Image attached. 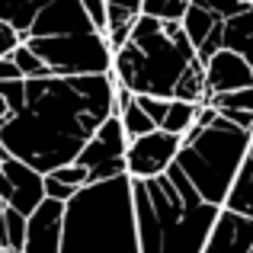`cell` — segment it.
Instances as JSON below:
<instances>
[{"mask_svg": "<svg viewBox=\"0 0 253 253\" xmlns=\"http://www.w3.org/2000/svg\"><path fill=\"white\" fill-rule=\"evenodd\" d=\"M250 138V128L224 119L215 106L202 103L196 125L183 135L176 164L209 202L224 205L237 173H241L244 157H247Z\"/></svg>", "mask_w": 253, "mask_h": 253, "instance_id": "5", "label": "cell"}, {"mask_svg": "<svg viewBox=\"0 0 253 253\" xmlns=\"http://www.w3.org/2000/svg\"><path fill=\"white\" fill-rule=\"evenodd\" d=\"M250 253H253V250H250Z\"/></svg>", "mask_w": 253, "mask_h": 253, "instance_id": "35", "label": "cell"}, {"mask_svg": "<svg viewBox=\"0 0 253 253\" xmlns=\"http://www.w3.org/2000/svg\"><path fill=\"white\" fill-rule=\"evenodd\" d=\"M116 116V74L26 77V106L0 119V144L39 173L74 164L99 125Z\"/></svg>", "mask_w": 253, "mask_h": 253, "instance_id": "1", "label": "cell"}, {"mask_svg": "<svg viewBox=\"0 0 253 253\" xmlns=\"http://www.w3.org/2000/svg\"><path fill=\"white\" fill-rule=\"evenodd\" d=\"M61 224H64V202L45 196V202L29 215L23 253H61Z\"/></svg>", "mask_w": 253, "mask_h": 253, "instance_id": "11", "label": "cell"}, {"mask_svg": "<svg viewBox=\"0 0 253 253\" xmlns=\"http://www.w3.org/2000/svg\"><path fill=\"white\" fill-rule=\"evenodd\" d=\"M16 77H23V71L16 68V61H13L10 55L0 58V81H16Z\"/></svg>", "mask_w": 253, "mask_h": 253, "instance_id": "30", "label": "cell"}, {"mask_svg": "<svg viewBox=\"0 0 253 253\" xmlns=\"http://www.w3.org/2000/svg\"><path fill=\"white\" fill-rule=\"evenodd\" d=\"M119 119H122V125H125V131H128V138H138V135H148V131H154L157 128V122L148 116V112L141 109V103H138V96L131 99L128 106H125L122 112H119Z\"/></svg>", "mask_w": 253, "mask_h": 253, "instance_id": "19", "label": "cell"}, {"mask_svg": "<svg viewBox=\"0 0 253 253\" xmlns=\"http://www.w3.org/2000/svg\"><path fill=\"white\" fill-rule=\"evenodd\" d=\"M0 96L10 103V112H19L26 106V77H16V81H0Z\"/></svg>", "mask_w": 253, "mask_h": 253, "instance_id": "23", "label": "cell"}, {"mask_svg": "<svg viewBox=\"0 0 253 253\" xmlns=\"http://www.w3.org/2000/svg\"><path fill=\"white\" fill-rule=\"evenodd\" d=\"M221 45L224 48H234L237 55H244L250 61V68H253V3H247L231 19H224Z\"/></svg>", "mask_w": 253, "mask_h": 253, "instance_id": "16", "label": "cell"}, {"mask_svg": "<svg viewBox=\"0 0 253 253\" xmlns=\"http://www.w3.org/2000/svg\"><path fill=\"white\" fill-rule=\"evenodd\" d=\"M189 0H144L141 3V13L148 16H161V19H183Z\"/></svg>", "mask_w": 253, "mask_h": 253, "instance_id": "22", "label": "cell"}, {"mask_svg": "<svg viewBox=\"0 0 253 253\" xmlns=\"http://www.w3.org/2000/svg\"><path fill=\"white\" fill-rule=\"evenodd\" d=\"M0 19L16 26L19 36H68L96 29L84 0H0Z\"/></svg>", "mask_w": 253, "mask_h": 253, "instance_id": "7", "label": "cell"}, {"mask_svg": "<svg viewBox=\"0 0 253 253\" xmlns=\"http://www.w3.org/2000/svg\"><path fill=\"white\" fill-rule=\"evenodd\" d=\"M141 3L144 0H106V10L116 6V10H128V13H138V16H141Z\"/></svg>", "mask_w": 253, "mask_h": 253, "instance_id": "31", "label": "cell"}, {"mask_svg": "<svg viewBox=\"0 0 253 253\" xmlns=\"http://www.w3.org/2000/svg\"><path fill=\"white\" fill-rule=\"evenodd\" d=\"M10 58L16 61V68L23 71V77H48V74H51L48 64H45L42 58H39L26 42H19L16 48H13V55H10Z\"/></svg>", "mask_w": 253, "mask_h": 253, "instance_id": "21", "label": "cell"}, {"mask_svg": "<svg viewBox=\"0 0 253 253\" xmlns=\"http://www.w3.org/2000/svg\"><path fill=\"white\" fill-rule=\"evenodd\" d=\"M253 250V218L241 211L221 209L205 253H250Z\"/></svg>", "mask_w": 253, "mask_h": 253, "instance_id": "14", "label": "cell"}, {"mask_svg": "<svg viewBox=\"0 0 253 253\" xmlns=\"http://www.w3.org/2000/svg\"><path fill=\"white\" fill-rule=\"evenodd\" d=\"M179 23H183V29H186V36H189L192 48H196V55L202 58V64L209 61L218 48H221L224 19L218 16V13H211V10H205L202 3H192V0H189V6H186V13H183Z\"/></svg>", "mask_w": 253, "mask_h": 253, "instance_id": "13", "label": "cell"}, {"mask_svg": "<svg viewBox=\"0 0 253 253\" xmlns=\"http://www.w3.org/2000/svg\"><path fill=\"white\" fill-rule=\"evenodd\" d=\"M61 253H141L128 173L86 183L64 202Z\"/></svg>", "mask_w": 253, "mask_h": 253, "instance_id": "4", "label": "cell"}, {"mask_svg": "<svg viewBox=\"0 0 253 253\" xmlns=\"http://www.w3.org/2000/svg\"><path fill=\"white\" fill-rule=\"evenodd\" d=\"M192 3H202L205 10H211V13H218L221 19H231L234 13H241L244 6L250 3V0H192Z\"/></svg>", "mask_w": 253, "mask_h": 253, "instance_id": "26", "label": "cell"}, {"mask_svg": "<svg viewBox=\"0 0 253 253\" xmlns=\"http://www.w3.org/2000/svg\"><path fill=\"white\" fill-rule=\"evenodd\" d=\"M131 196L141 253H205L211 228L224 209L209 202L179 164L157 176L131 179Z\"/></svg>", "mask_w": 253, "mask_h": 253, "instance_id": "3", "label": "cell"}, {"mask_svg": "<svg viewBox=\"0 0 253 253\" xmlns=\"http://www.w3.org/2000/svg\"><path fill=\"white\" fill-rule=\"evenodd\" d=\"M112 74L135 96H164V99H192L205 103V64L196 55L189 36L179 19H161L141 13L128 42L112 58Z\"/></svg>", "mask_w": 253, "mask_h": 253, "instance_id": "2", "label": "cell"}, {"mask_svg": "<svg viewBox=\"0 0 253 253\" xmlns=\"http://www.w3.org/2000/svg\"><path fill=\"white\" fill-rule=\"evenodd\" d=\"M26 45L58 77L106 74V71H112V58H116L106 32H99V29L68 32V36H36V39H26Z\"/></svg>", "mask_w": 253, "mask_h": 253, "instance_id": "6", "label": "cell"}, {"mask_svg": "<svg viewBox=\"0 0 253 253\" xmlns=\"http://www.w3.org/2000/svg\"><path fill=\"white\" fill-rule=\"evenodd\" d=\"M128 141L131 138H128V131H125V125H122L119 116H109L99 125V131L84 144L81 154H77V164L86 167V173H90V183L128 173V164H125Z\"/></svg>", "mask_w": 253, "mask_h": 253, "instance_id": "8", "label": "cell"}, {"mask_svg": "<svg viewBox=\"0 0 253 253\" xmlns=\"http://www.w3.org/2000/svg\"><path fill=\"white\" fill-rule=\"evenodd\" d=\"M199 106L202 103H192V99H170V112H167L161 128L173 131V135H186L199 119Z\"/></svg>", "mask_w": 253, "mask_h": 253, "instance_id": "18", "label": "cell"}, {"mask_svg": "<svg viewBox=\"0 0 253 253\" xmlns=\"http://www.w3.org/2000/svg\"><path fill=\"white\" fill-rule=\"evenodd\" d=\"M224 209L241 211V215H250L253 218V138H250L247 157H244V164H241V173H237L234 186H231V192H228Z\"/></svg>", "mask_w": 253, "mask_h": 253, "instance_id": "17", "label": "cell"}, {"mask_svg": "<svg viewBox=\"0 0 253 253\" xmlns=\"http://www.w3.org/2000/svg\"><path fill=\"white\" fill-rule=\"evenodd\" d=\"M6 116H10V103L0 96V119H6Z\"/></svg>", "mask_w": 253, "mask_h": 253, "instance_id": "33", "label": "cell"}, {"mask_svg": "<svg viewBox=\"0 0 253 253\" xmlns=\"http://www.w3.org/2000/svg\"><path fill=\"white\" fill-rule=\"evenodd\" d=\"M183 148V135H173L167 128H154L148 135H138L128 141V176L131 179H144V176H157V173L170 170L176 164V154Z\"/></svg>", "mask_w": 253, "mask_h": 253, "instance_id": "9", "label": "cell"}, {"mask_svg": "<svg viewBox=\"0 0 253 253\" xmlns=\"http://www.w3.org/2000/svg\"><path fill=\"white\" fill-rule=\"evenodd\" d=\"M138 103H141V109L148 112V116L157 122V128H161L164 119H167V112H170V99H164V96H148V93H141V96H138Z\"/></svg>", "mask_w": 253, "mask_h": 253, "instance_id": "24", "label": "cell"}, {"mask_svg": "<svg viewBox=\"0 0 253 253\" xmlns=\"http://www.w3.org/2000/svg\"><path fill=\"white\" fill-rule=\"evenodd\" d=\"M0 253H23V250H13V247H0Z\"/></svg>", "mask_w": 253, "mask_h": 253, "instance_id": "34", "label": "cell"}, {"mask_svg": "<svg viewBox=\"0 0 253 253\" xmlns=\"http://www.w3.org/2000/svg\"><path fill=\"white\" fill-rule=\"evenodd\" d=\"M205 84H209V93L247 90V86H253V68L244 55H237L234 48H224L221 45L205 61Z\"/></svg>", "mask_w": 253, "mask_h": 253, "instance_id": "12", "label": "cell"}, {"mask_svg": "<svg viewBox=\"0 0 253 253\" xmlns=\"http://www.w3.org/2000/svg\"><path fill=\"white\" fill-rule=\"evenodd\" d=\"M84 6L90 10L93 23H96L99 32H106V0H84Z\"/></svg>", "mask_w": 253, "mask_h": 253, "instance_id": "29", "label": "cell"}, {"mask_svg": "<svg viewBox=\"0 0 253 253\" xmlns=\"http://www.w3.org/2000/svg\"><path fill=\"white\" fill-rule=\"evenodd\" d=\"M51 176H58V179H64V183H71V186H86L90 183V173H86V167H81V164H64V167H55L51 170Z\"/></svg>", "mask_w": 253, "mask_h": 253, "instance_id": "25", "label": "cell"}, {"mask_svg": "<svg viewBox=\"0 0 253 253\" xmlns=\"http://www.w3.org/2000/svg\"><path fill=\"white\" fill-rule=\"evenodd\" d=\"M205 103L215 106L224 119H231V122L253 131V86H247V90H228V93H209Z\"/></svg>", "mask_w": 253, "mask_h": 253, "instance_id": "15", "label": "cell"}, {"mask_svg": "<svg viewBox=\"0 0 253 253\" xmlns=\"http://www.w3.org/2000/svg\"><path fill=\"white\" fill-rule=\"evenodd\" d=\"M0 199L10 209L32 215L45 202V173H39L13 154L0 157Z\"/></svg>", "mask_w": 253, "mask_h": 253, "instance_id": "10", "label": "cell"}, {"mask_svg": "<svg viewBox=\"0 0 253 253\" xmlns=\"http://www.w3.org/2000/svg\"><path fill=\"white\" fill-rule=\"evenodd\" d=\"M26 224H29V215H23V211H16V209L6 205V211H3V247L23 250V244H26Z\"/></svg>", "mask_w": 253, "mask_h": 253, "instance_id": "20", "label": "cell"}, {"mask_svg": "<svg viewBox=\"0 0 253 253\" xmlns=\"http://www.w3.org/2000/svg\"><path fill=\"white\" fill-rule=\"evenodd\" d=\"M3 211H6V205H3V199H0V247H3Z\"/></svg>", "mask_w": 253, "mask_h": 253, "instance_id": "32", "label": "cell"}, {"mask_svg": "<svg viewBox=\"0 0 253 253\" xmlns=\"http://www.w3.org/2000/svg\"><path fill=\"white\" fill-rule=\"evenodd\" d=\"M23 42V36H19V29L16 26H10L6 19H0V58H6V55H13V48Z\"/></svg>", "mask_w": 253, "mask_h": 253, "instance_id": "28", "label": "cell"}, {"mask_svg": "<svg viewBox=\"0 0 253 253\" xmlns=\"http://www.w3.org/2000/svg\"><path fill=\"white\" fill-rule=\"evenodd\" d=\"M74 192H77V186H71V183H64V179H58V176H51V173H45V196H48V199L68 202Z\"/></svg>", "mask_w": 253, "mask_h": 253, "instance_id": "27", "label": "cell"}]
</instances>
